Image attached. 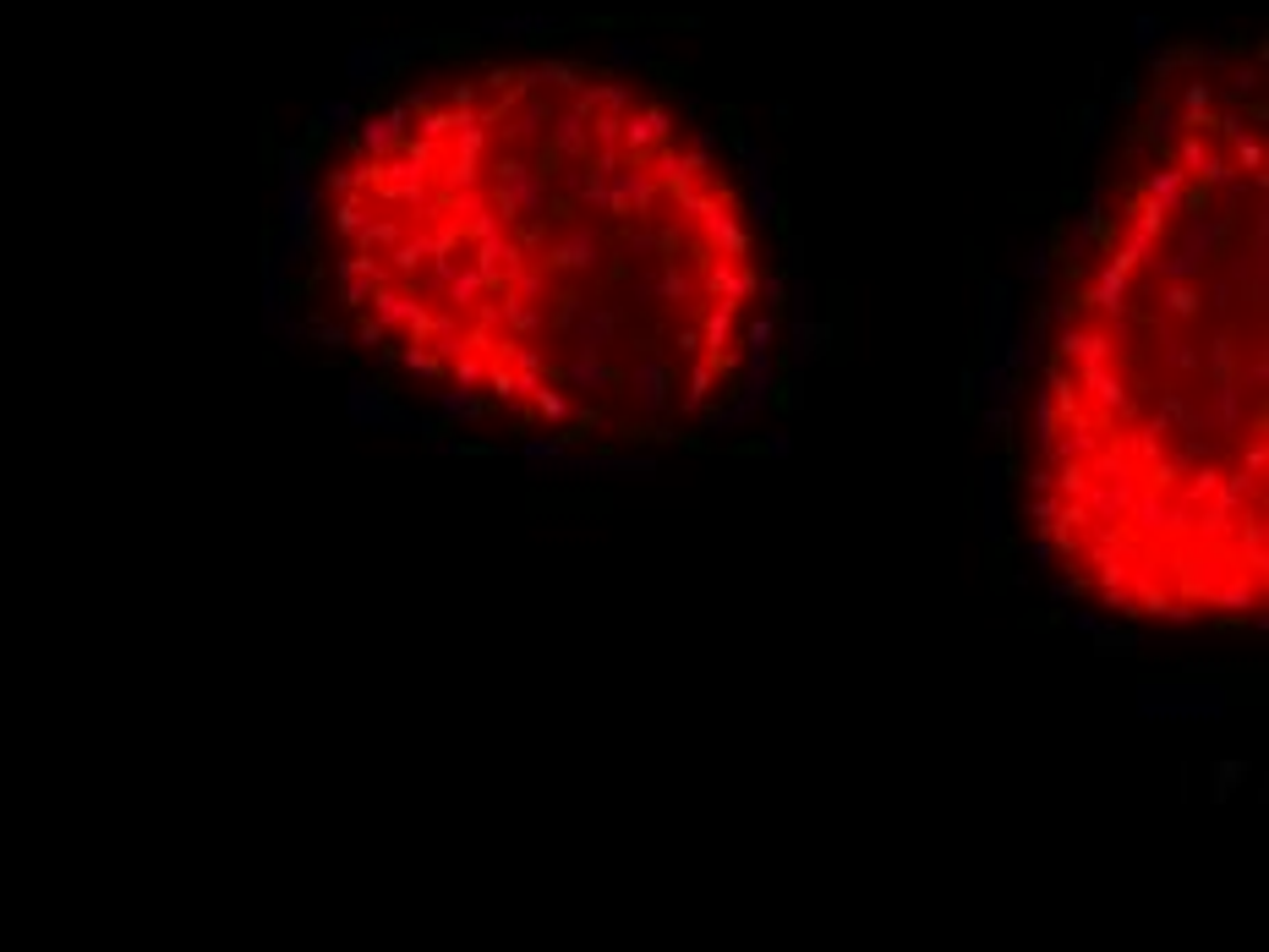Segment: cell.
<instances>
[{
	"label": "cell",
	"mask_w": 1269,
	"mask_h": 952,
	"mask_svg": "<svg viewBox=\"0 0 1269 952\" xmlns=\"http://www.w3.org/2000/svg\"><path fill=\"white\" fill-rule=\"evenodd\" d=\"M329 328L455 411L673 444L760 384L772 264L717 142L619 66L487 55L389 88L307 198Z\"/></svg>",
	"instance_id": "1"
},
{
	"label": "cell",
	"mask_w": 1269,
	"mask_h": 952,
	"mask_svg": "<svg viewBox=\"0 0 1269 952\" xmlns=\"http://www.w3.org/2000/svg\"><path fill=\"white\" fill-rule=\"evenodd\" d=\"M1264 126L1248 45L1149 71L1029 373L1040 559L1128 625L1237 630L1269 597Z\"/></svg>",
	"instance_id": "2"
}]
</instances>
